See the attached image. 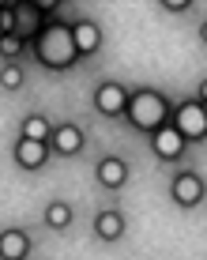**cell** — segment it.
I'll list each match as a JSON object with an SVG mask.
<instances>
[{
    "label": "cell",
    "instance_id": "cell-1",
    "mask_svg": "<svg viewBox=\"0 0 207 260\" xmlns=\"http://www.w3.org/2000/svg\"><path fill=\"white\" fill-rule=\"evenodd\" d=\"M30 57L38 60L42 68H49V72H68V68H76V64H79V53H76V42H72V23L53 19L46 30L34 38Z\"/></svg>",
    "mask_w": 207,
    "mask_h": 260
},
{
    "label": "cell",
    "instance_id": "cell-2",
    "mask_svg": "<svg viewBox=\"0 0 207 260\" xmlns=\"http://www.w3.org/2000/svg\"><path fill=\"white\" fill-rule=\"evenodd\" d=\"M169 117H174V102H169L162 91H155V87H140V91H132L128 110H124V121H128L136 132L151 136V132H158L162 124H169Z\"/></svg>",
    "mask_w": 207,
    "mask_h": 260
},
{
    "label": "cell",
    "instance_id": "cell-3",
    "mask_svg": "<svg viewBox=\"0 0 207 260\" xmlns=\"http://www.w3.org/2000/svg\"><path fill=\"white\" fill-rule=\"evenodd\" d=\"M169 124L181 132L185 143H203L207 140V110H203V102H200V98H185V102H177Z\"/></svg>",
    "mask_w": 207,
    "mask_h": 260
},
{
    "label": "cell",
    "instance_id": "cell-4",
    "mask_svg": "<svg viewBox=\"0 0 207 260\" xmlns=\"http://www.w3.org/2000/svg\"><path fill=\"white\" fill-rule=\"evenodd\" d=\"M128 98L132 91L121 83V79H102V83L94 87V110L102 113L106 121H124V110H128Z\"/></svg>",
    "mask_w": 207,
    "mask_h": 260
},
{
    "label": "cell",
    "instance_id": "cell-5",
    "mask_svg": "<svg viewBox=\"0 0 207 260\" xmlns=\"http://www.w3.org/2000/svg\"><path fill=\"white\" fill-rule=\"evenodd\" d=\"M169 200H174L177 208H185V211L200 208V204L207 200V181H203V174H196V170H177L174 181H169Z\"/></svg>",
    "mask_w": 207,
    "mask_h": 260
},
{
    "label": "cell",
    "instance_id": "cell-6",
    "mask_svg": "<svg viewBox=\"0 0 207 260\" xmlns=\"http://www.w3.org/2000/svg\"><path fill=\"white\" fill-rule=\"evenodd\" d=\"M12 158H15V166L26 170V174H38L42 166L53 158V147L46 140H15V147H12Z\"/></svg>",
    "mask_w": 207,
    "mask_h": 260
},
{
    "label": "cell",
    "instance_id": "cell-7",
    "mask_svg": "<svg viewBox=\"0 0 207 260\" xmlns=\"http://www.w3.org/2000/svg\"><path fill=\"white\" fill-rule=\"evenodd\" d=\"M147 140H151V151H155L158 162H181L185 151H188V143L181 140V132H177L174 124H162V128L151 132Z\"/></svg>",
    "mask_w": 207,
    "mask_h": 260
},
{
    "label": "cell",
    "instance_id": "cell-8",
    "mask_svg": "<svg viewBox=\"0 0 207 260\" xmlns=\"http://www.w3.org/2000/svg\"><path fill=\"white\" fill-rule=\"evenodd\" d=\"M83 128H79L76 121H60V124H53V140H49V147H53V155H60V158H76L79 151H83Z\"/></svg>",
    "mask_w": 207,
    "mask_h": 260
},
{
    "label": "cell",
    "instance_id": "cell-9",
    "mask_svg": "<svg viewBox=\"0 0 207 260\" xmlns=\"http://www.w3.org/2000/svg\"><path fill=\"white\" fill-rule=\"evenodd\" d=\"M94 177H98V185H102V189H110V192H121L124 185H128L132 170H128V162H124L121 155H106V158H98V166H94Z\"/></svg>",
    "mask_w": 207,
    "mask_h": 260
},
{
    "label": "cell",
    "instance_id": "cell-10",
    "mask_svg": "<svg viewBox=\"0 0 207 260\" xmlns=\"http://www.w3.org/2000/svg\"><path fill=\"white\" fill-rule=\"evenodd\" d=\"M72 42H76V53L79 60H91L98 57V49H102V26L94 19H72Z\"/></svg>",
    "mask_w": 207,
    "mask_h": 260
},
{
    "label": "cell",
    "instance_id": "cell-11",
    "mask_svg": "<svg viewBox=\"0 0 207 260\" xmlns=\"http://www.w3.org/2000/svg\"><path fill=\"white\" fill-rule=\"evenodd\" d=\"M46 26H49V19L42 15L38 4H15V34H19L26 46H34V38H38Z\"/></svg>",
    "mask_w": 207,
    "mask_h": 260
},
{
    "label": "cell",
    "instance_id": "cell-12",
    "mask_svg": "<svg viewBox=\"0 0 207 260\" xmlns=\"http://www.w3.org/2000/svg\"><path fill=\"white\" fill-rule=\"evenodd\" d=\"M30 249H34V241L23 226H4L0 230V260H26Z\"/></svg>",
    "mask_w": 207,
    "mask_h": 260
},
{
    "label": "cell",
    "instance_id": "cell-13",
    "mask_svg": "<svg viewBox=\"0 0 207 260\" xmlns=\"http://www.w3.org/2000/svg\"><path fill=\"white\" fill-rule=\"evenodd\" d=\"M124 230H128V222H124V215L117 208H106V211L94 215V238L106 241V245H117L124 238Z\"/></svg>",
    "mask_w": 207,
    "mask_h": 260
},
{
    "label": "cell",
    "instance_id": "cell-14",
    "mask_svg": "<svg viewBox=\"0 0 207 260\" xmlns=\"http://www.w3.org/2000/svg\"><path fill=\"white\" fill-rule=\"evenodd\" d=\"M72 219H76V211H72L68 200H49L46 211H42V222H46V230H57V234L72 230Z\"/></svg>",
    "mask_w": 207,
    "mask_h": 260
},
{
    "label": "cell",
    "instance_id": "cell-15",
    "mask_svg": "<svg viewBox=\"0 0 207 260\" xmlns=\"http://www.w3.org/2000/svg\"><path fill=\"white\" fill-rule=\"evenodd\" d=\"M19 136L23 140H53V121L46 117V113H26L23 124H19Z\"/></svg>",
    "mask_w": 207,
    "mask_h": 260
},
{
    "label": "cell",
    "instance_id": "cell-16",
    "mask_svg": "<svg viewBox=\"0 0 207 260\" xmlns=\"http://www.w3.org/2000/svg\"><path fill=\"white\" fill-rule=\"evenodd\" d=\"M26 49L30 46H26L19 34H4V38H0V57H4V64H19V57Z\"/></svg>",
    "mask_w": 207,
    "mask_h": 260
},
{
    "label": "cell",
    "instance_id": "cell-17",
    "mask_svg": "<svg viewBox=\"0 0 207 260\" xmlns=\"http://www.w3.org/2000/svg\"><path fill=\"white\" fill-rule=\"evenodd\" d=\"M23 79H26V72L19 64H4L0 68V87H4V91H19Z\"/></svg>",
    "mask_w": 207,
    "mask_h": 260
},
{
    "label": "cell",
    "instance_id": "cell-18",
    "mask_svg": "<svg viewBox=\"0 0 207 260\" xmlns=\"http://www.w3.org/2000/svg\"><path fill=\"white\" fill-rule=\"evenodd\" d=\"M162 8H166L169 15H181V12H188L192 4H188V0H162Z\"/></svg>",
    "mask_w": 207,
    "mask_h": 260
},
{
    "label": "cell",
    "instance_id": "cell-19",
    "mask_svg": "<svg viewBox=\"0 0 207 260\" xmlns=\"http://www.w3.org/2000/svg\"><path fill=\"white\" fill-rule=\"evenodd\" d=\"M196 98H200V102H207V79H200V91H196Z\"/></svg>",
    "mask_w": 207,
    "mask_h": 260
},
{
    "label": "cell",
    "instance_id": "cell-20",
    "mask_svg": "<svg viewBox=\"0 0 207 260\" xmlns=\"http://www.w3.org/2000/svg\"><path fill=\"white\" fill-rule=\"evenodd\" d=\"M200 42H203V46H207V19L200 23Z\"/></svg>",
    "mask_w": 207,
    "mask_h": 260
},
{
    "label": "cell",
    "instance_id": "cell-21",
    "mask_svg": "<svg viewBox=\"0 0 207 260\" xmlns=\"http://www.w3.org/2000/svg\"><path fill=\"white\" fill-rule=\"evenodd\" d=\"M0 38H4V30H0Z\"/></svg>",
    "mask_w": 207,
    "mask_h": 260
},
{
    "label": "cell",
    "instance_id": "cell-22",
    "mask_svg": "<svg viewBox=\"0 0 207 260\" xmlns=\"http://www.w3.org/2000/svg\"><path fill=\"white\" fill-rule=\"evenodd\" d=\"M203 110H207V102H203Z\"/></svg>",
    "mask_w": 207,
    "mask_h": 260
}]
</instances>
